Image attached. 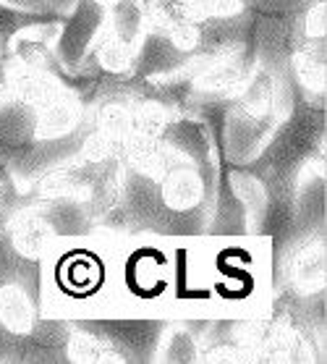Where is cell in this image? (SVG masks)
I'll list each match as a JSON object with an SVG mask.
<instances>
[{
  "label": "cell",
  "instance_id": "6",
  "mask_svg": "<svg viewBox=\"0 0 327 364\" xmlns=\"http://www.w3.org/2000/svg\"><path fill=\"white\" fill-rule=\"evenodd\" d=\"M63 11H26L9 6V3H0V58L9 63L11 42L16 40L18 34L37 29L45 24H60L63 21Z\"/></svg>",
  "mask_w": 327,
  "mask_h": 364
},
{
  "label": "cell",
  "instance_id": "14",
  "mask_svg": "<svg viewBox=\"0 0 327 364\" xmlns=\"http://www.w3.org/2000/svg\"><path fill=\"white\" fill-rule=\"evenodd\" d=\"M129 113H131V134H141V136H160L163 129L168 126V121H171L165 102L157 97L139 100L134 108H129Z\"/></svg>",
  "mask_w": 327,
  "mask_h": 364
},
{
  "label": "cell",
  "instance_id": "9",
  "mask_svg": "<svg viewBox=\"0 0 327 364\" xmlns=\"http://www.w3.org/2000/svg\"><path fill=\"white\" fill-rule=\"evenodd\" d=\"M123 149L134 166L139 168L141 173H147L149 178L160 181L163 173L171 166V147H165L157 136H141V134H129L123 141Z\"/></svg>",
  "mask_w": 327,
  "mask_h": 364
},
{
  "label": "cell",
  "instance_id": "23",
  "mask_svg": "<svg viewBox=\"0 0 327 364\" xmlns=\"http://www.w3.org/2000/svg\"><path fill=\"white\" fill-rule=\"evenodd\" d=\"M0 3H9V6H16V9H26V11H53V6H50L48 0H0Z\"/></svg>",
  "mask_w": 327,
  "mask_h": 364
},
{
  "label": "cell",
  "instance_id": "21",
  "mask_svg": "<svg viewBox=\"0 0 327 364\" xmlns=\"http://www.w3.org/2000/svg\"><path fill=\"white\" fill-rule=\"evenodd\" d=\"M65 281L71 289H92V283L97 281V267L92 265L90 259H76V262H68V270H65Z\"/></svg>",
  "mask_w": 327,
  "mask_h": 364
},
{
  "label": "cell",
  "instance_id": "20",
  "mask_svg": "<svg viewBox=\"0 0 327 364\" xmlns=\"http://www.w3.org/2000/svg\"><path fill=\"white\" fill-rule=\"evenodd\" d=\"M118 147H121L118 141L107 139L100 132H92L90 139L82 141V160H87V163H102V160H110V155Z\"/></svg>",
  "mask_w": 327,
  "mask_h": 364
},
{
  "label": "cell",
  "instance_id": "22",
  "mask_svg": "<svg viewBox=\"0 0 327 364\" xmlns=\"http://www.w3.org/2000/svg\"><path fill=\"white\" fill-rule=\"evenodd\" d=\"M325 32H327L325 3H317V6L306 14V21H304V34H306V37H314V40H325Z\"/></svg>",
  "mask_w": 327,
  "mask_h": 364
},
{
  "label": "cell",
  "instance_id": "12",
  "mask_svg": "<svg viewBox=\"0 0 327 364\" xmlns=\"http://www.w3.org/2000/svg\"><path fill=\"white\" fill-rule=\"evenodd\" d=\"M291 63H294L296 79H299V84H301L304 90L309 92L325 90V40L306 37L296 48Z\"/></svg>",
  "mask_w": 327,
  "mask_h": 364
},
{
  "label": "cell",
  "instance_id": "13",
  "mask_svg": "<svg viewBox=\"0 0 327 364\" xmlns=\"http://www.w3.org/2000/svg\"><path fill=\"white\" fill-rule=\"evenodd\" d=\"M95 132H100L107 139L118 141L123 147L126 136L131 134V113L129 105L121 100H107L95 113Z\"/></svg>",
  "mask_w": 327,
  "mask_h": 364
},
{
  "label": "cell",
  "instance_id": "11",
  "mask_svg": "<svg viewBox=\"0 0 327 364\" xmlns=\"http://www.w3.org/2000/svg\"><path fill=\"white\" fill-rule=\"evenodd\" d=\"M0 325L16 336H26L34 328V306L18 283L0 289Z\"/></svg>",
  "mask_w": 327,
  "mask_h": 364
},
{
  "label": "cell",
  "instance_id": "18",
  "mask_svg": "<svg viewBox=\"0 0 327 364\" xmlns=\"http://www.w3.org/2000/svg\"><path fill=\"white\" fill-rule=\"evenodd\" d=\"M194 21H223L241 14V0H186Z\"/></svg>",
  "mask_w": 327,
  "mask_h": 364
},
{
  "label": "cell",
  "instance_id": "2",
  "mask_svg": "<svg viewBox=\"0 0 327 364\" xmlns=\"http://www.w3.org/2000/svg\"><path fill=\"white\" fill-rule=\"evenodd\" d=\"M252 71V60L241 50L223 53V55H215L213 60L207 58L205 68L196 74L194 87L207 95H236Z\"/></svg>",
  "mask_w": 327,
  "mask_h": 364
},
{
  "label": "cell",
  "instance_id": "5",
  "mask_svg": "<svg viewBox=\"0 0 327 364\" xmlns=\"http://www.w3.org/2000/svg\"><path fill=\"white\" fill-rule=\"evenodd\" d=\"M147 29H149V16H147V6L141 0H113L107 6L105 32L110 37H115L121 45L136 50Z\"/></svg>",
  "mask_w": 327,
  "mask_h": 364
},
{
  "label": "cell",
  "instance_id": "8",
  "mask_svg": "<svg viewBox=\"0 0 327 364\" xmlns=\"http://www.w3.org/2000/svg\"><path fill=\"white\" fill-rule=\"evenodd\" d=\"M236 100L244 118H252V121L270 118V110L275 105V76L264 68L252 71L249 79L241 84V90L236 92Z\"/></svg>",
  "mask_w": 327,
  "mask_h": 364
},
{
  "label": "cell",
  "instance_id": "1",
  "mask_svg": "<svg viewBox=\"0 0 327 364\" xmlns=\"http://www.w3.org/2000/svg\"><path fill=\"white\" fill-rule=\"evenodd\" d=\"M105 24L107 9H102L95 0H74V11L63 16L55 40H53V53L58 63L71 74L82 71L87 66L92 45L105 32Z\"/></svg>",
  "mask_w": 327,
  "mask_h": 364
},
{
  "label": "cell",
  "instance_id": "16",
  "mask_svg": "<svg viewBox=\"0 0 327 364\" xmlns=\"http://www.w3.org/2000/svg\"><path fill=\"white\" fill-rule=\"evenodd\" d=\"M230 189H233V194L246 205L249 215L259 220L262 213L267 210V191H264V186H262L249 171L233 168V173H230Z\"/></svg>",
  "mask_w": 327,
  "mask_h": 364
},
{
  "label": "cell",
  "instance_id": "17",
  "mask_svg": "<svg viewBox=\"0 0 327 364\" xmlns=\"http://www.w3.org/2000/svg\"><path fill=\"white\" fill-rule=\"evenodd\" d=\"M68 356L74 362H118L121 359L95 333H76L74 338L68 341Z\"/></svg>",
  "mask_w": 327,
  "mask_h": 364
},
{
  "label": "cell",
  "instance_id": "15",
  "mask_svg": "<svg viewBox=\"0 0 327 364\" xmlns=\"http://www.w3.org/2000/svg\"><path fill=\"white\" fill-rule=\"evenodd\" d=\"M294 281L301 289H319L325 281V247L309 244L294 259Z\"/></svg>",
  "mask_w": 327,
  "mask_h": 364
},
{
  "label": "cell",
  "instance_id": "19",
  "mask_svg": "<svg viewBox=\"0 0 327 364\" xmlns=\"http://www.w3.org/2000/svg\"><path fill=\"white\" fill-rule=\"evenodd\" d=\"M48 239H53V228L37 218H21L14 228V241L18 244V249H24L29 255L37 252Z\"/></svg>",
  "mask_w": 327,
  "mask_h": 364
},
{
  "label": "cell",
  "instance_id": "10",
  "mask_svg": "<svg viewBox=\"0 0 327 364\" xmlns=\"http://www.w3.org/2000/svg\"><path fill=\"white\" fill-rule=\"evenodd\" d=\"M157 139L163 141L165 147H173V149H181L183 155L194 160L196 166H207V158H210V141H207L205 132H202V126L194 124V121H176L163 129V134L157 136Z\"/></svg>",
  "mask_w": 327,
  "mask_h": 364
},
{
  "label": "cell",
  "instance_id": "3",
  "mask_svg": "<svg viewBox=\"0 0 327 364\" xmlns=\"http://www.w3.org/2000/svg\"><path fill=\"white\" fill-rule=\"evenodd\" d=\"M160 197L173 213H188L205 199V181L194 163H176L160 178Z\"/></svg>",
  "mask_w": 327,
  "mask_h": 364
},
{
  "label": "cell",
  "instance_id": "7",
  "mask_svg": "<svg viewBox=\"0 0 327 364\" xmlns=\"http://www.w3.org/2000/svg\"><path fill=\"white\" fill-rule=\"evenodd\" d=\"M87 60L97 68L100 76L129 79V76H134V66H136V50L126 48V45H121L115 37L102 32L97 37V42L92 45Z\"/></svg>",
  "mask_w": 327,
  "mask_h": 364
},
{
  "label": "cell",
  "instance_id": "4",
  "mask_svg": "<svg viewBox=\"0 0 327 364\" xmlns=\"http://www.w3.org/2000/svg\"><path fill=\"white\" fill-rule=\"evenodd\" d=\"M84 105L74 95H63L55 102H50L48 108L37 110L34 121V139L40 141H55L60 136H71L76 126L82 124Z\"/></svg>",
  "mask_w": 327,
  "mask_h": 364
}]
</instances>
